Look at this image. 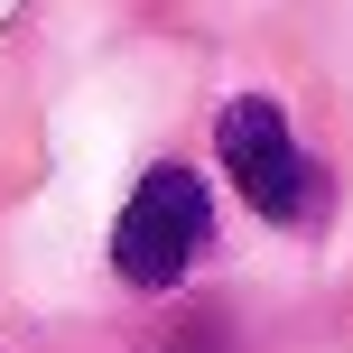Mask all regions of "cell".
<instances>
[{
  "label": "cell",
  "instance_id": "cell-1",
  "mask_svg": "<svg viewBox=\"0 0 353 353\" xmlns=\"http://www.w3.org/2000/svg\"><path fill=\"white\" fill-rule=\"evenodd\" d=\"M214 149H223V176L242 186V205H251V214H270V223H307V214H316L325 176H316V159L298 149V130H288V112L270 103V93L223 103Z\"/></svg>",
  "mask_w": 353,
  "mask_h": 353
},
{
  "label": "cell",
  "instance_id": "cell-2",
  "mask_svg": "<svg viewBox=\"0 0 353 353\" xmlns=\"http://www.w3.org/2000/svg\"><path fill=\"white\" fill-rule=\"evenodd\" d=\"M205 232H214L205 176L195 168H149L140 186H130L121 223H112V270H121L130 288H176L195 270V251H205Z\"/></svg>",
  "mask_w": 353,
  "mask_h": 353
}]
</instances>
